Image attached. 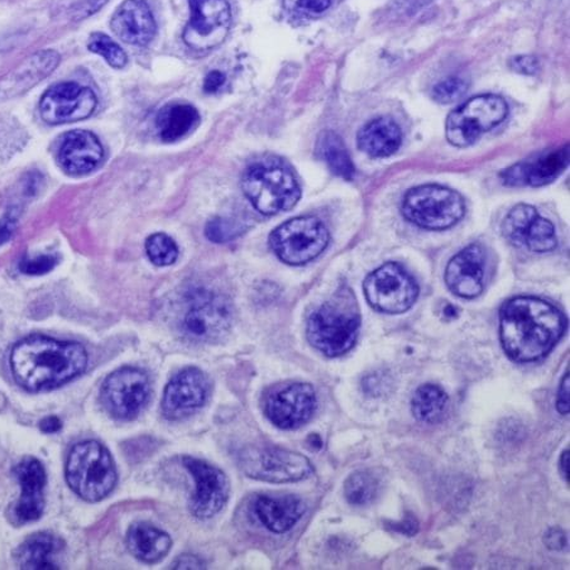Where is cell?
<instances>
[{"mask_svg": "<svg viewBox=\"0 0 570 570\" xmlns=\"http://www.w3.org/2000/svg\"><path fill=\"white\" fill-rule=\"evenodd\" d=\"M569 148L541 155L532 161L520 163L501 174L502 183L507 186H532L540 188L551 184L562 175L568 167Z\"/></svg>", "mask_w": 570, "mask_h": 570, "instance_id": "22", "label": "cell"}, {"mask_svg": "<svg viewBox=\"0 0 570 570\" xmlns=\"http://www.w3.org/2000/svg\"><path fill=\"white\" fill-rule=\"evenodd\" d=\"M180 320L181 331L189 340L212 343L227 334L232 325V307L227 297L210 289L195 288L186 293Z\"/></svg>", "mask_w": 570, "mask_h": 570, "instance_id": "7", "label": "cell"}, {"mask_svg": "<svg viewBox=\"0 0 570 570\" xmlns=\"http://www.w3.org/2000/svg\"><path fill=\"white\" fill-rule=\"evenodd\" d=\"M361 315L351 295H340L317 307L307 320L306 335L313 347L326 357H340L358 340Z\"/></svg>", "mask_w": 570, "mask_h": 570, "instance_id": "3", "label": "cell"}, {"mask_svg": "<svg viewBox=\"0 0 570 570\" xmlns=\"http://www.w3.org/2000/svg\"><path fill=\"white\" fill-rule=\"evenodd\" d=\"M127 546L132 556L151 564L160 562L168 554L173 540L163 530L149 523L139 522L129 528Z\"/></svg>", "mask_w": 570, "mask_h": 570, "instance_id": "28", "label": "cell"}, {"mask_svg": "<svg viewBox=\"0 0 570 570\" xmlns=\"http://www.w3.org/2000/svg\"><path fill=\"white\" fill-rule=\"evenodd\" d=\"M111 30L119 40L134 46H147L156 35V22L145 0H126L110 21Z\"/></svg>", "mask_w": 570, "mask_h": 570, "instance_id": "24", "label": "cell"}, {"mask_svg": "<svg viewBox=\"0 0 570 570\" xmlns=\"http://www.w3.org/2000/svg\"><path fill=\"white\" fill-rule=\"evenodd\" d=\"M226 82V75L220 71H212L208 73V77L205 78L204 81V90L208 92V95H213V92H217L222 89Z\"/></svg>", "mask_w": 570, "mask_h": 570, "instance_id": "42", "label": "cell"}, {"mask_svg": "<svg viewBox=\"0 0 570 570\" xmlns=\"http://www.w3.org/2000/svg\"><path fill=\"white\" fill-rule=\"evenodd\" d=\"M331 3L332 0H285V6L292 11L305 13H322Z\"/></svg>", "mask_w": 570, "mask_h": 570, "instance_id": "38", "label": "cell"}, {"mask_svg": "<svg viewBox=\"0 0 570 570\" xmlns=\"http://www.w3.org/2000/svg\"><path fill=\"white\" fill-rule=\"evenodd\" d=\"M199 114L189 105H174L164 108L156 118L158 136L165 142H176L199 124Z\"/></svg>", "mask_w": 570, "mask_h": 570, "instance_id": "30", "label": "cell"}, {"mask_svg": "<svg viewBox=\"0 0 570 570\" xmlns=\"http://www.w3.org/2000/svg\"><path fill=\"white\" fill-rule=\"evenodd\" d=\"M404 217L415 226L430 230H444L455 226L465 214L461 194L445 186H417L405 195Z\"/></svg>", "mask_w": 570, "mask_h": 570, "instance_id": "6", "label": "cell"}, {"mask_svg": "<svg viewBox=\"0 0 570 570\" xmlns=\"http://www.w3.org/2000/svg\"><path fill=\"white\" fill-rule=\"evenodd\" d=\"M242 189L255 209L264 215L293 209L302 196L292 168L274 157L250 165L243 174Z\"/></svg>", "mask_w": 570, "mask_h": 570, "instance_id": "4", "label": "cell"}, {"mask_svg": "<svg viewBox=\"0 0 570 570\" xmlns=\"http://www.w3.org/2000/svg\"><path fill=\"white\" fill-rule=\"evenodd\" d=\"M569 370L566 372V375L560 382V386L557 394V410L559 414L568 415L569 414Z\"/></svg>", "mask_w": 570, "mask_h": 570, "instance_id": "40", "label": "cell"}, {"mask_svg": "<svg viewBox=\"0 0 570 570\" xmlns=\"http://www.w3.org/2000/svg\"><path fill=\"white\" fill-rule=\"evenodd\" d=\"M509 116V106L499 96H479L456 108L445 124L448 142L455 147H469L489 130L502 124Z\"/></svg>", "mask_w": 570, "mask_h": 570, "instance_id": "8", "label": "cell"}, {"mask_svg": "<svg viewBox=\"0 0 570 570\" xmlns=\"http://www.w3.org/2000/svg\"><path fill=\"white\" fill-rule=\"evenodd\" d=\"M14 475L22 488L20 500L12 510L17 523H27L39 520L45 509L43 489L46 472L41 462L35 458H26L16 465Z\"/></svg>", "mask_w": 570, "mask_h": 570, "instance_id": "23", "label": "cell"}, {"mask_svg": "<svg viewBox=\"0 0 570 570\" xmlns=\"http://www.w3.org/2000/svg\"><path fill=\"white\" fill-rule=\"evenodd\" d=\"M174 568L195 569V568H202V563L195 557L184 556L179 560H177Z\"/></svg>", "mask_w": 570, "mask_h": 570, "instance_id": "46", "label": "cell"}, {"mask_svg": "<svg viewBox=\"0 0 570 570\" xmlns=\"http://www.w3.org/2000/svg\"><path fill=\"white\" fill-rule=\"evenodd\" d=\"M63 549L62 541L46 532H39L27 540L16 551V562L21 569L51 570L59 569L56 559Z\"/></svg>", "mask_w": 570, "mask_h": 570, "instance_id": "27", "label": "cell"}, {"mask_svg": "<svg viewBox=\"0 0 570 570\" xmlns=\"http://www.w3.org/2000/svg\"><path fill=\"white\" fill-rule=\"evenodd\" d=\"M328 243V229L315 217L288 220L269 236L271 248L289 266H302L320 257Z\"/></svg>", "mask_w": 570, "mask_h": 570, "instance_id": "9", "label": "cell"}, {"mask_svg": "<svg viewBox=\"0 0 570 570\" xmlns=\"http://www.w3.org/2000/svg\"><path fill=\"white\" fill-rule=\"evenodd\" d=\"M566 330L563 313L541 298H511L500 311L502 348L513 362L531 363L546 358L562 340Z\"/></svg>", "mask_w": 570, "mask_h": 570, "instance_id": "1", "label": "cell"}, {"mask_svg": "<svg viewBox=\"0 0 570 570\" xmlns=\"http://www.w3.org/2000/svg\"><path fill=\"white\" fill-rule=\"evenodd\" d=\"M70 488L82 500L98 502L114 491L117 471L105 445L83 442L72 448L67 463Z\"/></svg>", "mask_w": 570, "mask_h": 570, "instance_id": "5", "label": "cell"}, {"mask_svg": "<svg viewBox=\"0 0 570 570\" xmlns=\"http://www.w3.org/2000/svg\"><path fill=\"white\" fill-rule=\"evenodd\" d=\"M510 67L519 73L534 75L539 70V61L534 56H518V58L511 60Z\"/></svg>", "mask_w": 570, "mask_h": 570, "instance_id": "39", "label": "cell"}, {"mask_svg": "<svg viewBox=\"0 0 570 570\" xmlns=\"http://www.w3.org/2000/svg\"><path fill=\"white\" fill-rule=\"evenodd\" d=\"M88 48L91 52L100 55L111 68L121 69L126 67L127 55L120 46L105 33H92Z\"/></svg>", "mask_w": 570, "mask_h": 570, "instance_id": "34", "label": "cell"}, {"mask_svg": "<svg viewBox=\"0 0 570 570\" xmlns=\"http://www.w3.org/2000/svg\"><path fill=\"white\" fill-rule=\"evenodd\" d=\"M183 463L195 481V492L189 503L193 517L208 520L217 515L229 499L230 485L227 475L198 458L184 456Z\"/></svg>", "mask_w": 570, "mask_h": 570, "instance_id": "13", "label": "cell"}, {"mask_svg": "<svg viewBox=\"0 0 570 570\" xmlns=\"http://www.w3.org/2000/svg\"><path fill=\"white\" fill-rule=\"evenodd\" d=\"M485 255L480 245H471L456 254L445 269V284L463 298L480 296L484 288Z\"/></svg>", "mask_w": 570, "mask_h": 570, "instance_id": "19", "label": "cell"}, {"mask_svg": "<svg viewBox=\"0 0 570 570\" xmlns=\"http://www.w3.org/2000/svg\"><path fill=\"white\" fill-rule=\"evenodd\" d=\"M316 153L331 168V171L344 180H352L356 175V167L352 163L347 147L343 139L333 130H325L317 139Z\"/></svg>", "mask_w": 570, "mask_h": 570, "instance_id": "31", "label": "cell"}, {"mask_svg": "<svg viewBox=\"0 0 570 570\" xmlns=\"http://www.w3.org/2000/svg\"><path fill=\"white\" fill-rule=\"evenodd\" d=\"M210 382L199 368L189 367L176 373L165 389L163 414L166 419L183 420L189 417L207 403Z\"/></svg>", "mask_w": 570, "mask_h": 570, "instance_id": "18", "label": "cell"}, {"mask_svg": "<svg viewBox=\"0 0 570 570\" xmlns=\"http://www.w3.org/2000/svg\"><path fill=\"white\" fill-rule=\"evenodd\" d=\"M306 511L302 499L287 497H261L256 500L255 512L264 525L276 534H284L302 520Z\"/></svg>", "mask_w": 570, "mask_h": 570, "instance_id": "25", "label": "cell"}, {"mask_svg": "<svg viewBox=\"0 0 570 570\" xmlns=\"http://www.w3.org/2000/svg\"><path fill=\"white\" fill-rule=\"evenodd\" d=\"M191 20L184 40L194 50H209L227 36L232 14L227 0H190Z\"/></svg>", "mask_w": 570, "mask_h": 570, "instance_id": "17", "label": "cell"}, {"mask_svg": "<svg viewBox=\"0 0 570 570\" xmlns=\"http://www.w3.org/2000/svg\"><path fill=\"white\" fill-rule=\"evenodd\" d=\"M544 541L546 546L550 550H562L568 544L564 531L558 528L549 529L546 534Z\"/></svg>", "mask_w": 570, "mask_h": 570, "instance_id": "41", "label": "cell"}, {"mask_svg": "<svg viewBox=\"0 0 570 570\" xmlns=\"http://www.w3.org/2000/svg\"><path fill=\"white\" fill-rule=\"evenodd\" d=\"M105 157V149L96 135L88 130H71L60 138L56 158L65 173L86 175L95 171Z\"/></svg>", "mask_w": 570, "mask_h": 570, "instance_id": "20", "label": "cell"}, {"mask_svg": "<svg viewBox=\"0 0 570 570\" xmlns=\"http://www.w3.org/2000/svg\"><path fill=\"white\" fill-rule=\"evenodd\" d=\"M569 453H570L569 450L564 451L562 456H560V462H559L560 473H562L563 479L567 481V484L570 483V481H569V460H570Z\"/></svg>", "mask_w": 570, "mask_h": 570, "instance_id": "47", "label": "cell"}, {"mask_svg": "<svg viewBox=\"0 0 570 570\" xmlns=\"http://www.w3.org/2000/svg\"><path fill=\"white\" fill-rule=\"evenodd\" d=\"M238 463L250 479L269 483L298 482L314 472L306 456L277 446H248L239 454Z\"/></svg>", "mask_w": 570, "mask_h": 570, "instance_id": "10", "label": "cell"}, {"mask_svg": "<svg viewBox=\"0 0 570 570\" xmlns=\"http://www.w3.org/2000/svg\"><path fill=\"white\" fill-rule=\"evenodd\" d=\"M466 90H469V81L452 77L436 83L433 89V98L441 105H451V102L462 99Z\"/></svg>", "mask_w": 570, "mask_h": 570, "instance_id": "35", "label": "cell"}, {"mask_svg": "<svg viewBox=\"0 0 570 570\" xmlns=\"http://www.w3.org/2000/svg\"><path fill=\"white\" fill-rule=\"evenodd\" d=\"M205 235L215 243H226L240 235V228L235 222L217 218L208 223Z\"/></svg>", "mask_w": 570, "mask_h": 570, "instance_id": "36", "label": "cell"}, {"mask_svg": "<svg viewBox=\"0 0 570 570\" xmlns=\"http://www.w3.org/2000/svg\"><path fill=\"white\" fill-rule=\"evenodd\" d=\"M97 105L98 99L91 89L77 82H60L45 92L40 114L46 124L68 125L89 118Z\"/></svg>", "mask_w": 570, "mask_h": 570, "instance_id": "15", "label": "cell"}, {"mask_svg": "<svg viewBox=\"0 0 570 570\" xmlns=\"http://www.w3.org/2000/svg\"><path fill=\"white\" fill-rule=\"evenodd\" d=\"M363 289L373 309L385 314H403L414 306L419 297L415 279L394 262L373 271Z\"/></svg>", "mask_w": 570, "mask_h": 570, "instance_id": "11", "label": "cell"}, {"mask_svg": "<svg viewBox=\"0 0 570 570\" xmlns=\"http://www.w3.org/2000/svg\"><path fill=\"white\" fill-rule=\"evenodd\" d=\"M61 61L53 50L37 51L0 79V101L20 97L50 77Z\"/></svg>", "mask_w": 570, "mask_h": 570, "instance_id": "21", "label": "cell"}, {"mask_svg": "<svg viewBox=\"0 0 570 570\" xmlns=\"http://www.w3.org/2000/svg\"><path fill=\"white\" fill-rule=\"evenodd\" d=\"M380 490V480L370 471L354 472L344 483V497L354 507H366L375 501Z\"/></svg>", "mask_w": 570, "mask_h": 570, "instance_id": "32", "label": "cell"}, {"mask_svg": "<svg viewBox=\"0 0 570 570\" xmlns=\"http://www.w3.org/2000/svg\"><path fill=\"white\" fill-rule=\"evenodd\" d=\"M502 233L511 245L546 254L558 245L553 223L541 217L531 205L519 204L502 223Z\"/></svg>", "mask_w": 570, "mask_h": 570, "instance_id": "14", "label": "cell"}, {"mask_svg": "<svg viewBox=\"0 0 570 570\" xmlns=\"http://www.w3.org/2000/svg\"><path fill=\"white\" fill-rule=\"evenodd\" d=\"M14 222L12 219L0 220V246L13 236Z\"/></svg>", "mask_w": 570, "mask_h": 570, "instance_id": "45", "label": "cell"}, {"mask_svg": "<svg viewBox=\"0 0 570 570\" xmlns=\"http://www.w3.org/2000/svg\"><path fill=\"white\" fill-rule=\"evenodd\" d=\"M61 426L62 424L60 422V419L56 416L46 417L42 420L40 424V429L46 434L58 433Z\"/></svg>", "mask_w": 570, "mask_h": 570, "instance_id": "44", "label": "cell"}, {"mask_svg": "<svg viewBox=\"0 0 570 570\" xmlns=\"http://www.w3.org/2000/svg\"><path fill=\"white\" fill-rule=\"evenodd\" d=\"M395 530L400 531L401 534L414 537L419 531V522L413 517H406L403 522H400L397 525H395Z\"/></svg>", "mask_w": 570, "mask_h": 570, "instance_id": "43", "label": "cell"}, {"mask_svg": "<svg viewBox=\"0 0 570 570\" xmlns=\"http://www.w3.org/2000/svg\"><path fill=\"white\" fill-rule=\"evenodd\" d=\"M88 353L81 344L33 335L14 345L11 354L13 376L27 391L58 389L81 375Z\"/></svg>", "mask_w": 570, "mask_h": 570, "instance_id": "2", "label": "cell"}, {"mask_svg": "<svg viewBox=\"0 0 570 570\" xmlns=\"http://www.w3.org/2000/svg\"><path fill=\"white\" fill-rule=\"evenodd\" d=\"M59 258L53 255H42L33 258H24L20 269L24 275L40 276L49 274L58 265Z\"/></svg>", "mask_w": 570, "mask_h": 570, "instance_id": "37", "label": "cell"}, {"mask_svg": "<svg viewBox=\"0 0 570 570\" xmlns=\"http://www.w3.org/2000/svg\"><path fill=\"white\" fill-rule=\"evenodd\" d=\"M358 146L372 157H389L399 151L403 132L395 120L387 117L371 120L358 134Z\"/></svg>", "mask_w": 570, "mask_h": 570, "instance_id": "26", "label": "cell"}, {"mask_svg": "<svg viewBox=\"0 0 570 570\" xmlns=\"http://www.w3.org/2000/svg\"><path fill=\"white\" fill-rule=\"evenodd\" d=\"M450 409L446 392L434 383L420 386L411 400V411L417 422L429 425L442 423Z\"/></svg>", "mask_w": 570, "mask_h": 570, "instance_id": "29", "label": "cell"}, {"mask_svg": "<svg viewBox=\"0 0 570 570\" xmlns=\"http://www.w3.org/2000/svg\"><path fill=\"white\" fill-rule=\"evenodd\" d=\"M316 407L314 387L309 383L297 382L268 395L265 414L275 426L294 430L309 422Z\"/></svg>", "mask_w": 570, "mask_h": 570, "instance_id": "16", "label": "cell"}, {"mask_svg": "<svg viewBox=\"0 0 570 570\" xmlns=\"http://www.w3.org/2000/svg\"><path fill=\"white\" fill-rule=\"evenodd\" d=\"M146 252L149 261L158 267L170 266L179 257L175 240L165 233H156L149 237L146 240Z\"/></svg>", "mask_w": 570, "mask_h": 570, "instance_id": "33", "label": "cell"}, {"mask_svg": "<svg viewBox=\"0 0 570 570\" xmlns=\"http://www.w3.org/2000/svg\"><path fill=\"white\" fill-rule=\"evenodd\" d=\"M149 381L141 370L125 367L114 373L102 383L101 403L108 414L118 420H132L147 404Z\"/></svg>", "mask_w": 570, "mask_h": 570, "instance_id": "12", "label": "cell"}]
</instances>
